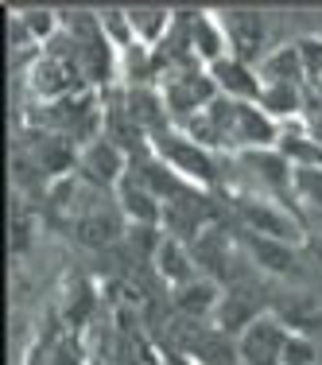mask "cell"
<instances>
[{
	"label": "cell",
	"instance_id": "cell-1",
	"mask_svg": "<svg viewBox=\"0 0 322 365\" xmlns=\"http://www.w3.org/2000/svg\"><path fill=\"white\" fill-rule=\"evenodd\" d=\"M155 148L160 155L167 160L171 171L187 179H198V182H210L214 179V160L206 148H198L190 136H179V133H155Z\"/></svg>",
	"mask_w": 322,
	"mask_h": 365
},
{
	"label": "cell",
	"instance_id": "cell-2",
	"mask_svg": "<svg viewBox=\"0 0 322 365\" xmlns=\"http://www.w3.org/2000/svg\"><path fill=\"white\" fill-rule=\"evenodd\" d=\"M222 31H225V43H229V55L241 58L245 66H252L260 55H264V20L260 12H222Z\"/></svg>",
	"mask_w": 322,
	"mask_h": 365
},
{
	"label": "cell",
	"instance_id": "cell-3",
	"mask_svg": "<svg viewBox=\"0 0 322 365\" xmlns=\"http://www.w3.org/2000/svg\"><path fill=\"white\" fill-rule=\"evenodd\" d=\"M284 342H287V327H280L272 315H260L256 323L237 338V350L249 365H280Z\"/></svg>",
	"mask_w": 322,
	"mask_h": 365
},
{
	"label": "cell",
	"instance_id": "cell-4",
	"mask_svg": "<svg viewBox=\"0 0 322 365\" xmlns=\"http://www.w3.org/2000/svg\"><path fill=\"white\" fill-rule=\"evenodd\" d=\"M82 171L90 175L93 182L101 187H120L128 175H125V148H120L113 136H93L90 144L82 148Z\"/></svg>",
	"mask_w": 322,
	"mask_h": 365
},
{
	"label": "cell",
	"instance_id": "cell-5",
	"mask_svg": "<svg viewBox=\"0 0 322 365\" xmlns=\"http://www.w3.org/2000/svg\"><path fill=\"white\" fill-rule=\"evenodd\" d=\"M210 78L217 86V93L222 98H233V101H260V93H264V82L256 78L252 66H245L241 58H222V63L210 66Z\"/></svg>",
	"mask_w": 322,
	"mask_h": 365
},
{
	"label": "cell",
	"instance_id": "cell-6",
	"mask_svg": "<svg viewBox=\"0 0 322 365\" xmlns=\"http://www.w3.org/2000/svg\"><path fill=\"white\" fill-rule=\"evenodd\" d=\"M245 225L256 237H272V241H299V225H295L276 202H241L237 206Z\"/></svg>",
	"mask_w": 322,
	"mask_h": 365
},
{
	"label": "cell",
	"instance_id": "cell-7",
	"mask_svg": "<svg viewBox=\"0 0 322 365\" xmlns=\"http://www.w3.org/2000/svg\"><path fill=\"white\" fill-rule=\"evenodd\" d=\"M187 31H190V43H187V47L194 51V58H202L206 66L229 58V43H225V31H222V20H217V16L198 12L194 20L187 24Z\"/></svg>",
	"mask_w": 322,
	"mask_h": 365
},
{
	"label": "cell",
	"instance_id": "cell-8",
	"mask_svg": "<svg viewBox=\"0 0 322 365\" xmlns=\"http://www.w3.org/2000/svg\"><path fill=\"white\" fill-rule=\"evenodd\" d=\"M31 86H36L39 98H55V101L74 98V90H78L71 63H66L63 55H43L36 63V71H31Z\"/></svg>",
	"mask_w": 322,
	"mask_h": 365
},
{
	"label": "cell",
	"instance_id": "cell-9",
	"mask_svg": "<svg viewBox=\"0 0 322 365\" xmlns=\"http://www.w3.org/2000/svg\"><path fill=\"white\" fill-rule=\"evenodd\" d=\"M120 210L133 218V225H160L163 222V202L147 182L125 179L120 182Z\"/></svg>",
	"mask_w": 322,
	"mask_h": 365
},
{
	"label": "cell",
	"instance_id": "cell-10",
	"mask_svg": "<svg viewBox=\"0 0 322 365\" xmlns=\"http://www.w3.org/2000/svg\"><path fill=\"white\" fill-rule=\"evenodd\" d=\"M260 82L264 86H303V78H307V71H303V58H299V47H276L268 51L264 58H260Z\"/></svg>",
	"mask_w": 322,
	"mask_h": 365
},
{
	"label": "cell",
	"instance_id": "cell-11",
	"mask_svg": "<svg viewBox=\"0 0 322 365\" xmlns=\"http://www.w3.org/2000/svg\"><path fill=\"white\" fill-rule=\"evenodd\" d=\"M155 264H160L163 280H171L175 288L194 280V257L187 253V245H182L179 237H160V245H155Z\"/></svg>",
	"mask_w": 322,
	"mask_h": 365
},
{
	"label": "cell",
	"instance_id": "cell-12",
	"mask_svg": "<svg viewBox=\"0 0 322 365\" xmlns=\"http://www.w3.org/2000/svg\"><path fill=\"white\" fill-rule=\"evenodd\" d=\"M175 303H179V311H182V315L202 319V315H210V311L222 307V295H217V288H214L210 280L194 276L190 284H182V288H175Z\"/></svg>",
	"mask_w": 322,
	"mask_h": 365
},
{
	"label": "cell",
	"instance_id": "cell-13",
	"mask_svg": "<svg viewBox=\"0 0 322 365\" xmlns=\"http://www.w3.org/2000/svg\"><path fill=\"white\" fill-rule=\"evenodd\" d=\"M260 109L268 113V117L280 125L284 117H299V109H303V90L299 86H264V93H260V101H256Z\"/></svg>",
	"mask_w": 322,
	"mask_h": 365
},
{
	"label": "cell",
	"instance_id": "cell-14",
	"mask_svg": "<svg viewBox=\"0 0 322 365\" xmlns=\"http://www.w3.org/2000/svg\"><path fill=\"white\" fill-rule=\"evenodd\" d=\"M217 319H222V330H225V334H237V338H241L260 315L252 311V303L245 299V295L233 292V295H225V299H222V307H217Z\"/></svg>",
	"mask_w": 322,
	"mask_h": 365
},
{
	"label": "cell",
	"instance_id": "cell-15",
	"mask_svg": "<svg viewBox=\"0 0 322 365\" xmlns=\"http://www.w3.org/2000/svg\"><path fill=\"white\" fill-rule=\"evenodd\" d=\"M128 24H133L136 43L152 47V43L160 39V36H167L171 12H163V8H133V12H128Z\"/></svg>",
	"mask_w": 322,
	"mask_h": 365
},
{
	"label": "cell",
	"instance_id": "cell-16",
	"mask_svg": "<svg viewBox=\"0 0 322 365\" xmlns=\"http://www.w3.org/2000/svg\"><path fill=\"white\" fill-rule=\"evenodd\" d=\"M252 257L268 268V272H295V249H287L284 241H272V237H252Z\"/></svg>",
	"mask_w": 322,
	"mask_h": 365
},
{
	"label": "cell",
	"instance_id": "cell-17",
	"mask_svg": "<svg viewBox=\"0 0 322 365\" xmlns=\"http://www.w3.org/2000/svg\"><path fill=\"white\" fill-rule=\"evenodd\" d=\"M291 195L307 202L311 210H322V168H295L291 171Z\"/></svg>",
	"mask_w": 322,
	"mask_h": 365
},
{
	"label": "cell",
	"instance_id": "cell-18",
	"mask_svg": "<svg viewBox=\"0 0 322 365\" xmlns=\"http://www.w3.org/2000/svg\"><path fill=\"white\" fill-rule=\"evenodd\" d=\"M315 361H318V346L307 334H299V330H287L280 365H315Z\"/></svg>",
	"mask_w": 322,
	"mask_h": 365
},
{
	"label": "cell",
	"instance_id": "cell-19",
	"mask_svg": "<svg viewBox=\"0 0 322 365\" xmlns=\"http://www.w3.org/2000/svg\"><path fill=\"white\" fill-rule=\"evenodd\" d=\"M20 24L28 28L31 39H51L55 28H58V16L47 12V8H43V12H20Z\"/></svg>",
	"mask_w": 322,
	"mask_h": 365
},
{
	"label": "cell",
	"instance_id": "cell-20",
	"mask_svg": "<svg viewBox=\"0 0 322 365\" xmlns=\"http://www.w3.org/2000/svg\"><path fill=\"white\" fill-rule=\"evenodd\" d=\"M299 47V58H303V71H307V78H315V82H322V39L307 36L295 43Z\"/></svg>",
	"mask_w": 322,
	"mask_h": 365
},
{
	"label": "cell",
	"instance_id": "cell-21",
	"mask_svg": "<svg viewBox=\"0 0 322 365\" xmlns=\"http://www.w3.org/2000/svg\"><path fill=\"white\" fill-rule=\"evenodd\" d=\"M307 253H311V260H318V268H322V233L307 241Z\"/></svg>",
	"mask_w": 322,
	"mask_h": 365
},
{
	"label": "cell",
	"instance_id": "cell-22",
	"mask_svg": "<svg viewBox=\"0 0 322 365\" xmlns=\"http://www.w3.org/2000/svg\"><path fill=\"white\" fill-rule=\"evenodd\" d=\"M28 365H47V358H43V350H39V346H31V354H28Z\"/></svg>",
	"mask_w": 322,
	"mask_h": 365
},
{
	"label": "cell",
	"instance_id": "cell-23",
	"mask_svg": "<svg viewBox=\"0 0 322 365\" xmlns=\"http://www.w3.org/2000/svg\"><path fill=\"white\" fill-rule=\"evenodd\" d=\"M315 225H318V230H322V210H315Z\"/></svg>",
	"mask_w": 322,
	"mask_h": 365
}]
</instances>
